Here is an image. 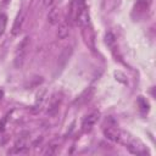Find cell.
Masks as SVG:
<instances>
[{
  "instance_id": "cell-3",
  "label": "cell",
  "mask_w": 156,
  "mask_h": 156,
  "mask_svg": "<svg viewBox=\"0 0 156 156\" xmlns=\"http://www.w3.org/2000/svg\"><path fill=\"white\" fill-rule=\"evenodd\" d=\"M98 119H99V113L98 112H91V113L87 115L83 118V121H82V129H83V132H85V133L90 132L93 129V127L95 126V123L98 122Z\"/></svg>"
},
{
  "instance_id": "cell-8",
  "label": "cell",
  "mask_w": 156,
  "mask_h": 156,
  "mask_svg": "<svg viewBox=\"0 0 156 156\" xmlns=\"http://www.w3.org/2000/svg\"><path fill=\"white\" fill-rule=\"evenodd\" d=\"M48 20L51 24H56L58 23V10L57 9H51L49 11V15H48Z\"/></svg>"
},
{
  "instance_id": "cell-13",
  "label": "cell",
  "mask_w": 156,
  "mask_h": 156,
  "mask_svg": "<svg viewBox=\"0 0 156 156\" xmlns=\"http://www.w3.org/2000/svg\"><path fill=\"white\" fill-rule=\"evenodd\" d=\"M43 1H44V5L45 6H50L54 2V0H43Z\"/></svg>"
},
{
  "instance_id": "cell-10",
  "label": "cell",
  "mask_w": 156,
  "mask_h": 156,
  "mask_svg": "<svg viewBox=\"0 0 156 156\" xmlns=\"http://www.w3.org/2000/svg\"><path fill=\"white\" fill-rule=\"evenodd\" d=\"M115 41H116V40H115V35L108 32V33L105 35V43H106L108 46H112V45L115 44Z\"/></svg>"
},
{
  "instance_id": "cell-15",
  "label": "cell",
  "mask_w": 156,
  "mask_h": 156,
  "mask_svg": "<svg viewBox=\"0 0 156 156\" xmlns=\"http://www.w3.org/2000/svg\"><path fill=\"white\" fill-rule=\"evenodd\" d=\"M1 95H2V91H1V90H0V96H1Z\"/></svg>"
},
{
  "instance_id": "cell-9",
  "label": "cell",
  "mask_w": 156,
  "mask_h": 156,
  "mask_svg": "<svg viewBox=\"0 0 156 156\" xmlns=\"http://www.w3.org/2000/svg\"><path fill=\"white\" fill-rule=\"evenodd\" d=\"M7 24V16L5 13H0V37L4 34Z\"/></svg>"
},
{
  "instance_id": "cell-1",
  "label": "cell",
  "mask_w": 156,
  "mask_h": 156,
  "mask_svg": "<svg viewBox=\"0 0 156 156\" xmlns=\"http://www.w3.org/2000/svg\"><path fill=\"white\" fill-rule=\"evenodd\" d=\"M71 18L79 26H87L89 22V16L87 11V5L84 0H73L71 4Z\"/></svg>"
},
{
  "instance_id": "cell-6",
  "label": "cell",
  "mask_w": 156,
  "mask_h": 156,
  "mask_svg": "<svg viewBox=\"0 0 156 156\" xmlns=\"http://www.w3.org/2000/svg\"><path fill=\"white\" fill-rule=\"evenodd\" d=\"M60 104H61V98L57 96V95H54L49 102V107H48V113L49 115H55L57 111H58V107H60Z\"/></svg>"
},
{
  "instance_id": "cell-4",
  "label": "cell",
  "mask_w": 156,
  "mask_h": 156,
  "mask_svg": "<svg viewBox=\"0 0 156 156\" xmlns=\"http://www.w3.org/2000/svg\"><path fill=\"white\" fill-rule=\"evenodd\" d=\"M69 30H71V26H69V22H67L66 20H62L58 26H57V37L60 39H65L68 37L69 34Z\"/></svg>"
},
{
  "instance_id": "cell-5",
  "label": "cell",
  "mask_w": 156,
  "mask_h": 156,
  "mask_svg": "<svg viewBox=\"0 0 156 156\" xmlns=\"http://www.w3.org/2000/svg\"><path fill=\"white\" fill-rule=\"evenodd\" d=\"M23 22H24V12L21 11V12L17 15V17H16V20H15V22H13V26H12L11 33H12L13 35H17V34L21 32L22 26H23Z\"/></svg>"
},
{
  "instance_id": "cell-11",
  "label": "cell",
  "mask_w": 156,
  "mask_h": 156,
  "mask_svg": "<svg viewBox=\"0 0 156 156\" xmlns=\"http://www.w3.org/2000/svg\"><path fill=\"white\" fill-rule=\"evenodd\" d=\"M56 152H57V146L56 145H50V147L46 151V154H56Z\"/></svg>"
},
{
  "instance_id": "cell-7",
  "label": "cell",
  "mask_w": 156,
  "mask_h": 156,
  "mask_svg": "<svg viewBox=\"0 0 156 156\" xmlns=\"http://www.w3.org/2000/svg\"><path fill=\"white\" fill-rule=\"evenodd\" d=\"M28 149V141L26 138H20L16 143H15V146H13V152L15 154H22V152H26Z\"/></svg>"
},
{
  "instance_id": "cell-14",
  "label": "cell",
  "mask_w": 156,
  "mask_h": 156,
  "mask_svg": "<svg viewBox=\"0 0 156 156\" xmlns=\"http://www.w3.org/2000/svg\"><path fill=\"white\" fill-rule=\"evenodd\" d=\"M10 0H4V4H6V2H9Z\"/></svg>"
},
{
  "instance_id": "cell-12",
  "label": "cell",
  "mask_w": 156,
  "mask_h": 156,
  "mask_svg": "<svg viewBox=\"0 0 156 156\" xmlns=\"http://www.w3.org/2000/svg\"><path fill=\"white\" fill-rule=\"evenodd\" d=\"M5 122H6V117H4V118L1 119V122H0V130H1V132L5 129Z\"/></svg>"
},
{
  "instance_id": "cell-2",
  "label": "cell",
  "mask_w": 156,
  "mask_h": 156,
  "mask_svg": "<svg viewBox=\"0 0 156 156\" xmlns=\"http://www.w3.org/2000/svg\"><path fill=\"white\" fill-rule=\"evenodd\" d=\"M29 43H30L29 37H24L21 40V43L18 44V46H17V49L15 51V60H13V62H15V66L17 68L22 67V65L24 63V60H26V56H27V51L29 49Z\"/></svg>"
}]
</instances>
